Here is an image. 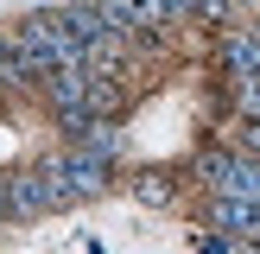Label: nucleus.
I'll return each instance as SVG.
<instances>
[{"instance_id": "obj_13", "label": "nucleus", "mask_w": 260, "mask_h": 254, "mask_svg": "<svg viewBox=\"0 0 260 254\" xmlns=\"http://www.w3.org/2000/svg\"><path fill=\"white\" fill-rule=\"evenodd\" d=\"M7 210H13V190H7V184H0V216H7Z\"/></svg>"}, {"instance_id": "obj_10", "label": "nucleus", "mask_w": 260, "mask_h": 254, "mask_svg": "<svg viewBox=\"0 0 260 254\" xmlns=\"http://www.w3.org/2000/svg\"><path fill=\"white\" fill-rule=\"evenodd\" d=\"M235 108H241V121H260V76L254 83H235Z\"/></svg>"}, {"instance_id": "obj_11", "label": "nucleus", "mask_w": 260, "mask_h": 254, "mask_svg": "<svg viewBox=\"0 0 260 254\" xmlns=\"http://www.w3.org/2000/svg\"><path fill=\"white\" fill-rule=\"evenodd\" d=\"M235 152L260 159V121H241V127H235Z\"/></svg>"}, {"instance_id": "obj_6", "label": "nucleus", "mask_w": 260, "mask_h": 254, "mask_svg": "<svg viewBox=\"0 0 260 254\" xmlns=\"http://www.w3.org/2000/svg\"><path fill=\"white\" fill-rule=\"evenodd\" d=\"M57 19L70 25V32L83 38V45H95V38H108V32H114V25H108V13H102V7H63Z\"/></svg>"}, {"instance_id": "obj_5", "label": "nucleus", "mask_w": 260, "mask_h": 254, "mask_svg": "<svg viewBox=\"0 0 260 254\" xmlns=\"http://www.w3.org/2000/svg\"><path fill=\"white\" fill-rule=\"evenodd\" d=\"M210 223L229 229V235H241V241H260V203H248V197H210Z\"/></svg>"}, {"instance_id": "obj_12", "label": "nucleus", "mask_w": 260, "mask_h": 254, "mask_svg": "<svg viewBox=\"0 0 260 254\" xmlns=\"http://www.w3.org/2000/svg\"><path fill=\"white\" fill-rule=\"evenodd\" d=\"M140 197H146V203H165V197H172V184H165V178H140Z\"/></svg>"}, {"instance_id": "obj_9", "label": "nucleus", "mask_w": 260, "mask_h": 254, "mask_svg": "<svg viewBox=\"0 0 260 254\" xmlns=\"http://www.w3.org/2000/svg\"><path fill=\"white\" fill-rule=\"evenodd\" d=\"M172 7H178V13H197L203 25H222V19H229V0H172Z\"/></svg>"}, {"instance_id": "obj_2", "label": "nucleus", "mask_w": 260, "mask_h": 254, "mask_svg": "<svg viewBox=\"0 0 260 254\" xmlns=\"http://www.w3.org/2000/svg\"><path fill=\"white\" fill-rule=\"evenodd\" d=\"M197 178L216 190V197L260 203V159H248V152H203V159H197Z\"/></svg>"}, {"instance_id": "obj_4", "label": "nucleus", "mask_w": 260, "mask_h": 254, "mask_svg": "<svg viewBox=\"0 0 260 254\" xmlns=\"http://www.w3.org/2000/svg\"><path fill=\"white\" fill-rule=\"evenodd\" d=\"M222 70L235 76V83H254L260 76V25H235V32L222 38Z\"/></svg>"}, {"instance_id": "obj_7", "label": "nucleus", "mask_w": 260, "mask_h": 254, "mask_svg": "<svg viewBox=\"0 0 260 254\" xmlns=\"http://www.w3.org/2000/svg\"><path fill=\"white\" fill-rule=\"evenodd\" d=\"M83 114L114 121V114H121V83H114V76H89V102H83Z\"/></svg>"}, {"instance_id": "obj_3", "label": "nucleus", "mask_w": 260, "mask_h": 254, "mask_svg": "<svg viewBox=\"0 0 260 254\" xmlns=\"http://www.w3.org/2000/svg\"><path fill=\"white\" fill-rule=\"evenodd\" d=\"M102 13H108L114 32H159L178 7L172 0H102Z\"/></svg>"}, {"instance_id": "obj_1", "label": "nucleus", "mask_w": 260, "mask_h": 254, "mask_svg": "<svg viewBox=\"0 0 260 254\" xmlns=\"http://www.w3.org/2000/svg\"><path fill=\"white\" fill-rule=\"evenodd\" d=\"M13 38H19V57H25V70H32V76L70 70V64H83V57H89V45L57 19V13H32V19H25Z\"/></svg>"}, {"instance_id": "obj_8", "label": "nucleus", "mask_w": 260, "mask_h": 254, "mask_svg": "<svg viewBox=\"0 0 260 254\" xmlns=\"http://www.w3.org/2000/svg\"><path fill=\"white\" fill-rule=\"evenodd\" d=\"M25 57H19V38H0V83H25Z\"/></svg>"}]
</instances>
